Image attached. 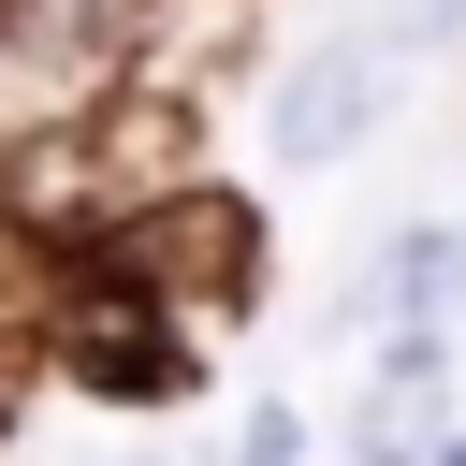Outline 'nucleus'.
I'll return each instance as SVG.
<instances>
[{"label": "nucleus", "mask_w": 466, "mask_h": 466, "mask_svg": "<svg viewBox=\"0 0 466 466\" xmlns=\"http://www.w3.org/2000/svg\"><path fill=\"white\" fill-rule=\"evenodd\" d=\"M102 262H116V277H146L160 306H189V320L218 335V320H262V291H277V218H262V189H233L218 160H189L175 189L116 204Z\"/></svg>", "instance_id": "f257e3e1"}, {"label": "nucleus", "mask_w": 466, "mask_h": 466, "mask_svg": "<svg viewBox=\"0 0 466 466\" xmlns=\"http://www.w3.org/2000/svg\"><path fill=\"white\" fill-rule=\"evenodd\" d=\"M29 364H44L58 393H87V408H189V393H204V320L160 306L146 277H116V262L87 248V262L58 277Z\"/></svg>", "instance_id": "f03ea898"}, {"label": "nucleus", "mask_w": 466, "mask_h": 466, "mask_svg": "<svg viewBox=\"0 0 466 466\" xmlns=\"http://www.w3.org/2000/svg\"><path fill=\"white\" fill-rule=\"evenodd\" d=\"M379 102H393V44H379V29H320V44H291L277 87H262V146H277V175H335V160H364V146H379Z\"/></svg>", "instance_id": "7ed1b4c3"}, {"label": "nucleus", "mask_w": 466, "mask_h": 466, "mask_svg": "<svg viewBox=\"0 0 466 466\" xmlns=\"http://www.w3.org/2000/svg\"><path fill=\"white\" fill-rule=\"evenodd\" d=\"M160 0H0V87L15 102H102L116 73H146Z\"/></svg>", "instance_id": "20e7f679"}, {"label": "nucleus", "mask_w": 466, "mask_h": 466, "mask_svg": "<svg viewBox=\"0 0 466 466\" xmlns=\"http://www.w3.org/2000/svg\"><path fill=\"white\" fill-rule=\"evenodd\" d=\"M466 422V379H451V320H393L379 335V364L350 379V422H335V451L350 466H437V437Z\"/></svg>", "instance_id": "39448f33"}, {"label": "nucleus", "mask_w": 466, "mask_h": 466, "mask_svg": "<svg viewBox=\"0 0 466 466\" xmlns=\"http://www.w3.org/2000/svg\"><path fill=\"white\" fill-rule=\"evenodd\" d=\"M451 306H466V218H393V233H379V262L350 277V306H335V320L393 335V320H451Z\"/></svg>", "instance_id": "423d86ee"}, {"label": "nucleus", "mask_w": 466, "mask_h": 466, "mask_svg": "<svg viewBox=\"0 0 466 466\" xmlns=\"http://www.w3.org/2000/svg\"><path fill=\"white\" fill-rule=\"evenodd\" d=\"M233 466H320V422H306L291 393H248V408H233Z\"/></svg>", "instance_id": "0eeeda50"}, {"label": "nucleus", "mask_w": 466, "mask_h": 466, "mask_svg": "<svg viewBox=\"0 0 466 466\" xmlns=\"http://www.w3.org/2000/svg\"><path fill=\"white\" fill-rule=\"evenodd\" d=\"M379 44H393V73H422V58H451V44H466V0H393V29H379Z\"/></svg>", "instance_id": "6e6552de"}, {"label": "nucleus", "mask_w": 466, "mask_h": 466, "mask_svg": "<svg viewBox=\"0 0 466 466\" xmlns=\"http://www.w3.org/2000/svg\"><path fill=\"white\" fill-rule=\"evenodd\" d=\"M437 466H466V422H451V437H437Z\"/></svg>", "instance_id": "1a4fd4ad"}, {"label": "nucleus", "mask_w": 466, "mask_h": 466, "mask_svg": "<svg viewBox=\"0 0 466 466\" xmlns=\"http://www.w3.org/2000/svg\"><path fill=\"white\" fill-rule=\"evenodd\" d=\"M0 364H15V350H0ZM0 437H15V379H0Z\"/></svg>", "instance_id": "9d476101"}, {"label": "nucleus", "mask_w": 466, "mask_h": 466, "mask_svg": "<svg viewBox=\"0 0 466 466\" xmlns=\"http://www.w3.org/2000/svg\"><path fill=\"white\" fill-rule=\"evenodd\" d=\"M131 466H175V451H131Z\"/></svg>", "instance_id": "9b49d317"}, {"label": "nucleus", "mask_w": 466, "mask_h": 466, "mask_svg": "<svg viewBox=\"0 0 466 466\" xmlns=\"http://www.w3.org/2000/svg\"><path fill=\"white\" fill-rule=\"evenodd\" d=\"M335 466H350V451H335Z\"/></svg>", "instance_id": "f8f14e48"}]
</instances>
